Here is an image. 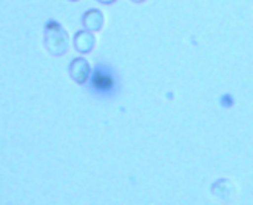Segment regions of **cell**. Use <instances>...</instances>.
Segmentation results:
<instances>
[{
	"instance_id": "1",
	"label": "cell",
	"mask_w": 253,
	"mask_h": 205,
	"mask_svg": "<svg viewBox=\"0 0 253 205\" xmlns=\"http://www.w3.org/2000/svg\"><path fill=\"white\" fill-rule=\"evenodd\" d=\"M91 85L94 89H99V91H108V89H111L113 86H115V79L111 78V74L97 70L93 74Z\"/></svg>"
}]
</instances>
